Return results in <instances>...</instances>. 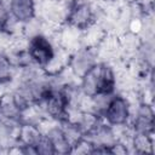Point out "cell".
<instances>
[{"mask_svg":"<svg viewBox=\"0 0 155 155\" xmlns=\"http://www.w3.org/2000/svg\"><path fill=\"white\" fill-rule=\"evenodd\" d=\"M115 78L113 70L105 64L94 63L82 75V91L88 97L108 96L113 92Z\"/></svg>","mask_w":155,"mask_h":155,"instance_id":"6da1fadb","label":"cell"},{"mask_svg":"<svg viewBox=\"0 0 155 155\" xmlns=\"http://www.w3.org/2000/svg\"><path fill=\"white\" fill-rule=\"evenodd\" d=\"M28 52H29V57L40 65L48 64L54 56L53 48L50 41L45 36H41V35H35L29 41Z\"/></svg>","mask_w":155,"mask_h":155,"instance_id":"7a4b0ae2","label":"cell"},{"mask_svg":"<svg viewBox=\"0 0 155 155\" xmlns=\"http://www.w3.org/2000/svg\"><path fill=\"white\" fill-rule=\"evenodd\" d=\"M104 115L109 124L115 126L124 125L130 115V108L127 101L121 96H116L111 98L105 105Z\"/></svg>","mask_w":155,"mask_h":155,"instance_id":"3957f363","label":"cell"},{"mask_svg":"<svg viewBox=\"0 0 155 155\" xmlns=\"http://www.w3.org/2000/svg\"><path fill=\"white\" fill-rule=\"evenodd\" d=\"M46 104L47 113L54 117H63L68 107V97L61 91H48L42 98Z\"/></svg>","mask_w":155,"mask_h":155,"instance_id":"277c9868","label":"cell"},{"mask_svg":"<svg viewBox=\"0 0 155 155\" xmlns=\"http://www.w3.org/2000/svg\"><path fill=\"white\" fill-rule=\"evenodd\" d=\"M68 19L76 28H80V29L86 28L92 21V11L86 2H82V1L75 2L71 6Z\"/></svg>","mask_w":155,"mask_h":155,"instance_id":"5b68a950","label":"cell"},{"mask_svg":"<svg viewBox=\"0 0 155 155\" xmlns=\"http://www.w3.org/2000/svg\"><path fill=\"white\" fill-rule=\"evenodd\" d=\"M10 12L19 22H29L35 13L34 0H11Z\"/></svg>","mask_w":155,"mask_h":155,"instance_id":"8992f818","label":"cell"},{"mask_svg":"<svg viewBox=\"0 0 155 155\" xmlns=\"http://www.w3.org/2000/svg\"><path fill=\"white\" fill-rule=\"evenodd\" d=\"M154 125V114L148 105H143L138 113V116L134 121V128L139 134H147L153 131Z\"/></svg>","mask_w":155,"mask_h":155,"instance_id":"52a82bcc","label":"cell"},{"mask_svg":"<svg viewBox=\"0 0 155 155\" xmlns=\"http://www.w3.org/2000/svg\"><path fill=\"white\" fill-rule=\"evenodd\" d=\"M93 54L90 51H81L73 59V69L78 75H84L93 64H94Z\"/></svg>","mask_w":155,"mask_h":155,"instance_id":"ba28073f","label":"cell"},{"mask_svg":"<svg viewBox=\"0 0 155 155\" xmlns=\"http://www.w3.org/2000/svg\"><path fill=\"white\" fill-rule=\"evenodd\" d=\"M47 137L50 138V140L53 145L54 153H69L71 150V147L68 143L62 130L53 128L47 133Z\"/></svg>","mask_w":155,"mask_h":155,"instance_id":"9c48e42d","label":"cell"},{"mask_svg":"<svg viewBox=\"0 0 155 155\" xmlns=\"http://www.w3.org/2000/svg\"><path fill=\"white\" fill-rule=\"evenodd\" d=\"M11 75V63L10 59L0 54V84L7 81Z\"/></svg>","mask_w":155,"mask_h":155,"instance_id":"30bf717a","label":"cell"},{"mask_svg":"<svg viewBox=\"0 0 155 155\" xmlns=\"http://www.w3.org/2000/svg\"><path fill=\"white\" fill-rule=\"evenodd\" d=\"M8 10L6 8L2 0H0V29H5L8 23Z\"/></svg>","mask_w":155,"mask_h":155,"instance_id":"8fae6325","label":"cell"},{"mask_svg":"<svg viewBox=\"0 0 155 155\" xmlns=\"http://www.w3.org/2000/svg\"><path fill=\"white\" fill-rule=\"evenodd\" d=\"M0 107H1V101H0Z\"/></svg>","mask_w":155,"mask_h":155,"instance_id":"7c38bea8","label":"cell"}]
</instances>
